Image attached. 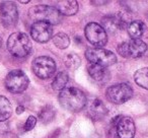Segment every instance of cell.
I'll return each mask as SVG.
<instances>
[{
    "mask_svg": "<svg viewBox=\"0 0 148 138\" xmlns=\"http://www.w3.org/2000/svg\"><path fill=\"white\" fill-rule=\"evenodd\" d=\"M59 103L64 109L69 112L81 111L86 106L87 101L84 93L77 87H65L59 93Z\"/></svg>",
    "mask_w": 148,
    "mask_h": 138,
    "instance_id": "obj_1",
    "label": "cell"
},
{
    "mask_svg": "<svg viewBox=\"0 0 148 138\" xmlns=\"http://www.w3.org/2000/svg\"><path fill=\"white\" fill-rule=\"evenodd\" d=\"M7 49L14 57L23 58L33 51V45L25 34L13 33L7 40Z\"/></svg>",
    "mask_w": 148,
    "mask_h": 138,
    "instance_id": "obj_2",
    "label": "cell"
},
{
    "mask_svg": "<svg viewBox=\"0 0 148 138\" xmlns=\"http://www.w3.org/2000/svg\"><path fill=\"white\" fill-rule=\"evenodd\" d=\"M29 16L35 23L44 21L51 25H58L62 21V14L56 7L45 4H39L32 7L29 10Z\"/></svg>",
    "mask_w": 148,
    "mask_h": 138,
    "instance_id": "obj_3",
    "label": "cell"
},
{
    "mask_svg": "<svg viewBox=\"0 0 148 138\" xmlns=\"http://www.w3.org/2000/svg\"><path fill=\"white\" fill-rule=\"evenodd\" d=\"M117 51L122 57L127 59H137L140 58L147 51V45L138 40H130V41L121 43L117 48Z\"/></svg>",
    "mask_w": 148,
    "mask_h": 138,
    "instance_id": "obj_4",
    "label": "cell"
},
{
    "mask_svg": "<svg viewBox=\"0 0 148 138\" xmlns=\"http://www.w3.org/2000/svg\"><path fill=\"white\" fill-rule=\"evenodd\" d=\"M85 57L91 64L106 68L117 62V57L113 52L101 48H89L85 51Z\"/></svg>",
    "mask_w": 148,
    "mask_h": 138,
    "instance_id": "obj_5",
    "label": "cell"
},
{
    "mask_svg": "<svg viewBox=\"0 0 148 138\" xmlns=\"http://www.w3.org/2000/svg\"><path fill=\"white\" fill-rule=\"evenodd\" d=\"M29 78L27 74L21 69L11 70L5 77V87L9 93H23L29 87Z\"/></svg>",
    "mask_w": 148,
    "mask_h": 138,
    "instance_id": "obj_6",
    "label": "cell"
},
{
    "mask_svg": "<svg viewBox=\"0 0 148 138\" xmlns=\"http://www.w3.org/2000/svg\"><path fill=\"white\" fill-rule=\"evenodd\" d=\"M33 71L38 77L47 79L53 76L56 72V63L52 58L48 56H40L34 60L32 64Z\"/></svg>",
    "mask_w": 148,
    "mask_h": 138,
    "instance_id": "obj_7",
    "label": "cell"
},
{
    "mask_svg": "<svg viewBox=\"0 0 148 138\" xmlns=\"http://www.w3.org/2000/svg\"><path fill=\"white\" fill-rule=\"evenodd\" d=\"M133 95V89L130 85L126 83H119V84L112 85L108 87L106 91V97L113 104H124L129 101Z\"/></svg>",
    "mask_w": 148,
    "mask_h": 138,
    "instance_id": "obj_8",
    "label": "cell"
},
{
    "mask_svg": "<svg viewBox=\"0 0 148 138\" xmlns=\"http://www.w3.org/2000/svg\"><path fill=\"white\" fill-rule=\"evenodd\" d=\"M85 38L95 48H101L108 43L107 32L101 25L97 23H89L84 30Z\"/></svg>",
    "mask_w": 148,
    "mask_h": 138,
    "instance_id": "obj_9",
    "label": "cell"
},
{
    "mask_svg": "<svg viewBox=\"0 0 148 138\" xmlns=\"http://www.w3.org/2000/svg\"><path fill=\"white\" fill-rule=\"evenodd\" d=\"M0 21L4 27L12 29L18 21V10L13 2L5 1L0 3Z\"/></svg>",
    "mask_w": 148,
    "mask_h": 138,
    "instance_id": "obj_10",
    "label": "cell"
},
{
    "mask_svg": "<svg viewBox=\"0 0 148 138\" xmlns=\"http://www.w3.org/2000/svg\"><path fill=\"white\" fill-rule=\"evenodd\" d=\"M31 35L38 43H47L53 35L52 25L44 21L34 23L31 27Z\"/></svg>",
    "mask_w": 148,
    "mask_h": 138,
    "instance_id": "obj_11",
    "label": "cell"
},
{
    "mask_svg": "<svg viewBox=\"0 0 148 138\" xmlns=\"http://www.w3.org/2000/svg\"><path fill=\"white\" fill-rule=\"evenodd\" d=\"M116 128L119 138H134L135 136V123L130 117H121L118 119Z\"/></svg>",
    "mask_w": 148,
    "mask_h": 138,
    "instance_id": "obj_12",
    "label": "cell"
},
{
    "mask_svg": "<svg viewBox=\"0 0 148 138\" xmlns=\"http://www.w3.org/2000/svg\"><path fill=\"white\" fill-rule=\"evenodd\" d=\"M101 23H103V27L105 29V31L110 32L112 34L116 33L118 31H121L126 25L125 19L120 13L107 15L103 19Z\"/></svg>",
    "mask_w": 148,
    "mask_h": 138,
    "instance_id": "obj_13",
    "label": "cell"
},
{
    "mask_svg": "<svg viewBox=\"0 0 148 138\" xmlns=\"http://www.w3.org/2000/svg\"><path fill=\"white\" fill-rule=\"evenodd\" d=\"M87 71H88V74L90 75V77L97 83H103L108 82L110 80V77H111V73L108 70L106 67L99 65H95V64H89L87 66Z\"/></svg>",
    "mask_w": 148,
    "mask_h": 138,
    "instance_id": "obj_14",
    "label": "cell"
},
{
    "mask_svg": "<svg viewBox=\"0 0 148 138\" xmlns=\"http://www.w3.org/2000/svg\"><path fill=\"white\" fill-rule=\"evenodd\" d=\"M87 113H88L89 117L93 120H101L108 113V109L103 103V101L99 99L93 100L90 102L88 105V109H87Z\"/></svg>",
    "mask_w": 148,
    "mask_h": 138,
    "instance_id": "obj_15",
    "label": "cell"
},
{
    "mask_svg": "<svg viewBox=\"0 0 148 138\" xmlns=\"http://www.w3.org/2000/svg\"><path fill=\"white\" fill-rule=\"evenodd\" d=\"M60 13L62 15H74L78 11V3L75 0H67V1H58L57 7Z\"/></svg>",
    "mask_w": 148,
    "mask_h": 138,
    "instance_id": "obj_16",
    "label": "cell"
},
{
    "mask_svg": "<svg viewBox=\"0 0 148 138\" xmlns=\"http://www.w3.org/2000/svg\"><path fill=\"white\" fill-rule=\"evenodd\" d=\"M146 29L145 23L142 21H133L127 27V31L132 40H138L144 34Z\"/></svg>",
    "mask_w": 148,
    "mask_h": 138,
    "instance_id": "obj_17",
    "label": "cell"
},
{
    "mask_svg": "<svg viewBox=\"0 0 148 138\" xmlns=\"http://www.w3.org/2000/svg\"><path fill=\"white\" fill-rule=\"evenodd\" d=\"M11 104L5 97L0 95V122L5 121L11 116Z\"/></svg>",
    "mask_w": 148,
    "mask_h": 138,
    "instance_id": "obj_18",
    "label": "cell"
},
{
    "mask_svg": "<svg viewBox=\"0 0 148 138\" xmlns=\"http://www.w3.org/2000/svg\"><path fill=\"white\" fill-rule=\"evenodd\" d=\"M134 80L139 87L148 89V68H141L134 74Z\"/></svg>",
    "mask_w": 148,
    "mask_h": 138,
    "instance_id": "obj_19",
    "label": "cell"
},
{
    "mask_svg": "<svg viewBox=\"0 0 148 138\" xmlns=\"http://www.w3.org/2000/svg\"><path fill=\"white\" fill-rule=\"evenodd\" d=\"M68 82V74L66 72H59L52 82V87L55 91H63Z\"/></svg>",
    "mask_w": 148,
    "mask_h": 138,
    "instance_id": "obj_20",
    "label": "cell"
},
{
    "mask_svg": "<svg viewBox=\"0 0 148 138\" xmlns=\"http://www.w3.org/2000/svg\"><path fill=\"white\" fill-rule=\"evenodd\" d=\"M55 115H56L55 109L52 106H46V107H44L41 110V112L39 114V117L43 123H49V122H51L55 118Z\"/></svg>",
    "mask_w": 148,
    "mask_h": 138,
    "instance_id": "obj_21",
    "label": "cell"
},
{
    "mask_svg": "<svg viewBox=\"0 0 148 138\" xmlns=\"http://www.w3.org/2000/svg\"><path fill=\"white\" fill-rule=\"evenodd\" d=\"M53 42L55 44V46L59 49H66L70 44V39L68 37V35L64 33H59L56 36H54Z\"/></svg>",
    "mask_w": 148,
    "mask_h": 138,
    "instance_id": "obj_22",
    "label": "cell"
},
{
    "mask_svg": "<svg viewBox=\"0 0 148 138\" xmlns=\"http://www.w3.org/2000/svg\"><path fill=\"white\" fill-rule=\"evenodd\" d=\"M81 60L79 58L78 55L76 54H69V55L66 56L65 58V65L67 68L71 69V70H75L80 66Z\"/></svg>",
    "mask_w": 148,
    "mask_h": 138,
    "instance_id": "obj_23",
    "label": "cell"
},
{
    "mask_svg": "<svg viewBox=\"0 0 148 138\" xmlns=\"http://www.w3.org/2000/svg\"><path fill=\"white\" fill-rule=\"evenodd\" d=\"M36 124H37V118L34 117V116H29V117L27 118V122H25L23 129H25V131H31L32 129H34Z\"/></svg>",
    "mask_w": 148,
    "mask_h": 138,
    "instance_id": "obj_24",
    "label": "cell"
},
{
    "mask_svg": "<svg viewBox=\"0 0 148 138\" xmlns=\"http://www.w3.org/2000/svg\"><path fill=\"white\" fill-rule=\"evenodd\" d=\"M90 3L95 5H101V4H107L108 1H90Z\"/></svg>",
    "mask_w": 148,
    "mask_h": 138,
    "instance_id": "obj_25",
    "label": "cell"
},
{
    "mask_svg": "<svg viewBox=\"0 0 148 138\" xmlns=\"http://www.w3.org/2000/svg\"><path fill=\"white\" fill-rule=\"evenodd\" d=\"M23 110H25V108L21 107V106H19V107H17V108H16V113H17V114H21V113L23 112Z\"/></svg>",
    "mask_w": 148,
    "mask_h": 138,
    "instance_id": "obj_26",
    "label": "cell"
},
{
    "mask_svg": "<svg viewBox=\"0 0 148 138\" xmlns=\"http://www.w3.org/2000/svg\"><path fill=\"white\" fill-rule=\"evenodd\" d=\"M29 0H25V1H21V3H23V4H27V3H29Z\"/></svg>",
    "mask_w": 148,
    "mask_h": 138,
    "instance_id": "obj_27",
    "label": "cell"
},
{
    "mask_svg": "<svg viewBox=\"0 0 148 138\" xmlns=\"http://www.w3.org/2000/svg\"><path fill=\"white\" fill-rule=\"evenodd\" d=\"M1 44H2V40H1V38H0V46H1Z\"/></svg>",
    "mask_w": 148,
    "mask_h": 138,
    "instance_id": "obj_28",
    "label": "cell"
}]
</instances>
